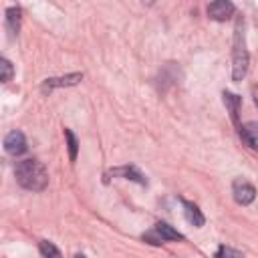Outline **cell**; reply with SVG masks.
<instances>
[{
  "instance_id": "cell-1",
  "label": "cell",
  "mask_w": 258,
  "mask_h": 258,
  "mask_svg": "<svg viewBox=\"0 0 258 258\" xmlns=\"http://www.w3.org/2000/svg\"><path fill=\"white\" fill-rule=\"evenodd\" d=\"M14 175H16V181L24 189H30V191H42L48 183V173H46L44 165L36 159L18 161L16 169H14Z\"/></svg>"
},
{
  "instance_id": "cell-2",
  "label": "cell",
  "mask_w": 258,
  "mask_h": 258,
  "mask_svg": "<svg viewBox=\"0 0 258 258\" xmlns=\"http://www.w3.org/2000/svg\"><path fill=\"white\" fill-rule=\"evenodd\" d=\"M234 64H232V79L242 81L246 71H248V50L244 46V32H242V22L236 24V34H234Z\"/></svg>"
},
{
  "instance_id": "cell-3",
  "label": "cell",
  "mask_w": 258,
  "mask_h": 258,
  "mask_svg": "<svg viewBox=\"0 0 258 258\" xmlns=\"http://www.w3.org/2000/svg\"><path fill=\"white\" fill-rule=\"evenodd\" d=\"M232 194H234V200H236L238 204H242V206L252 204L254 198H256L254 185L248 183V181H244V179H236V181L232 183Z\"/></svg>"
},
{
  "instance_id": "cell-4",
  "label": "cell",
  "mask_w": 258,
  "mask_h": 258,
  "mask_svg": "<svg viewBox=\"0 0 258 258\" xmlns=\"http://www.w3.org/2000/svg\"><path fill=\"white\" fill-rule=\"evenodd\" d=\"M4 149H6V153H10V155H22L24 151H26V137H24V133L22 131H18V129H14V131H10L6 137H4Z\"/></svg>"
},
{
  "instance_id": "cell-5",
  "label": "cell",
  "mask_w": 258,
  "mask_h": 258,
  "mask_svg": "<svg viewBox=\"0 0 258 258\" xmlns=\"http://www.w3.org/2000/svg\"><path fill=\"white\" fill-rule=\"evenodd\" d=\"M83 81V73H71V75H64V77H52V79H44L42 83V93L46 91H52L56 87H73V85H79Z\"/></svg>"
},
{
  "instance_id": "cell-6",
  "label": "cell",
  "mask_w": 258,
  "mask_h": 258,
  "mask_svg": "<svg viewBox=\"0 0 258 258\" xmlns=\"http://www.w3.org/2000/svg\"><path fill=\"white\" fill-rule=\"evenodd\" d=\"M234 4L230 2V0H214L210 6H208V14H210V18L212 20H226V18H230L232 14H234Z\"/></svg>"
},
{
  "instance_id": "cell-7",
  "label": "cell",
  "mask_w": 258,
  "mask_h": 258,
  "mask_svg": "<svg viewBox=\"0 0 258 258\" xmlns=\"http://www.w3.org/2000/svg\"><path fill=\"white\" fill-rule=\"evenodd\" d=\"M109 173H111V175H119V177H125V179H131V181H137V183H141V185H145V183H147L145 175H143V173H141L137 167H133V165H123V167L111 169Z\"/></svg>"
},
{
  "instance_id": "cell-8",
  "label": "cell",
  "mask_w": 258,
  "mask_h": 258,
  "mask_svg": "<svg viewBox=\"0 0 258 258\" xmlns=\"http://www.w3.org/2000/svg\"><path fill=\"white\" fill-rule=\"evenodd\" d=\"M183 214H185V220H187L191 226H196V228H202V226L206 224L204 214H202L200 208H198L196 204H191V202H185V200H183Z\"/></svg>"
},
{
  "instance_id": "cell-9",
  "label": "cell",
  "mask_w": 258,
  "mask_h": 258,
  "mask_svg": "<svg viewBox=\"0 0 258 258\" xmlns=\"http://www.w3.org/2000/svg\"><path fill=\"white\" fill-rule=\"evenodd\" d=\"M240 135L242 139L252 147V149H258V123L256 121H250L246 125L240 127Z\"/></svg>"
},
{
  "instance_id": "cell-10",
  "label": "cell",
  "mask_w": 258,
  "mask_h": 258,
  "mask_svg": "<svg viewBox=\"0 0 258 258\" xmlns=\"http://www.w3.org/2000/svg\"><path fill=\"white\" fill-rule=\"evenodd\" d=\"M20 8H8L6 10V28H8V32H10V36H14V34H18V30H20Z\"/></svg>"
},
{
  "instance_id": "cell-11",
  "label": "cell",
  "mask_w": 258,
  "mask_h": 258,
  "mask_svg": "<svg viewBox=\"0 0 258 258\" xmlns=\"http://www.w3.org/2000/svg\"><path fill=\"white\" fill-rule=\"evenodd\" d=\"M155 234L161 238V240H183V234H179L175 228H171L169 224L165 222H159L155 226Z\"/></svg>"
},
{
  "instance_id": "cell-12",
  "label": "cell",
  "mask_w": 258,
  "mask_h": 258,
  "mask_svg": "<svg viewBox=\"0 0 258 258\" xmlns=\"http://www.w3.org/2000/svg\"><path fill=\"white\" fill-rule=\"evenodd\" d=\"M240 103H242V99H240L238 95H234V93H230V91H224V105L228 107L232 121H238V109H240Z\"/></svg>"
},
{
  "instance_id": "cell-13",
  "label": "cell",
  "mask_w": 258,
  "mask_h": 258,
  "mask_svg": "<svg viewBox=\"0 0 258 258\" xmlns=\"http://www.w3.org/2000/svg\"><path fill=\"white\" fill-rule=\"evenodd\" d=\"M14 75V69H12V62L8 58H0V81L2 83H8Z\"/></svg>"
},
{
  "instance_id": "cell-14",
  "label": "cell",
  "mask_w": 258,
  "mask_h": 258,
  "mask_svg": "<svg viewBox=\"0 0 258 258\" xmlns=\"http://www.w3.org/2000/svg\"><path fill=\"white\" fill-rule=\"evenodd\" d=\"M64 135H67V145H69V157H71V161H75V159H77V151H79L77 137L73 135L71 129H64Z\"/></svg>"
},
{
  "instance_id": "cell-15",
  "label": "cell",
  "mask_w": 258,
  "mask_h": 258,
  "mask_svg": "<svg viewBox=\"0 0 258 258\" xmlns=\"http://www.w3.org/2000/svg\"><path fill=\"white\" fill-rule=\"evenodd\" d=\"M38 250H40V254L42 256H54V258H58L60 256V250L58 248H54L50 242H46V240H42L40 244H38Z\"/></svg>"
},
{
  "instance_id": "cell-16",
  "label": "cell",
  "mask_w": 258,
  "mask_h": 258,
  "mask_svg": "<svg viewBox=\"0 0 258 258\" xmlns=\"http://www.w3.org/2000/svg\"><path fill=\"white\" fill-rule=\"evenodd\" d=\"M216 256H234V258H240V256H242V252H240V250H232V248L222 246V248H218Z\"/></svg>"
},
{
  "instance_id": "cell-17",
  "label": "cell",
  "mask_w": 258,
  "mask_h": 258,
  "mask_svg": "<svg viewBox=\"0 0 258 258\" xmlns=\"http://www.w3.org/2000/svg\"><path fill=\"white\" fill-rule=\"evenodd\" d=\"M252 97H254V103L258 105V87H252Z\"/></svg>"
},
{
  "instance_id": "cell-18",
  "label": "cell",
  "mask_w": 258,
  "mask_h": 258,
  "mask_svg": "<svg viewBox=\"0 0 258 258\" xmlns=\"http://www.w3.org/2000/svg\"><path fill=\"white\" fill-rule=\"evenodd\" d=\"M151 2H153V0H147V4H151Z\"/></svg>"
}]
</instances>
